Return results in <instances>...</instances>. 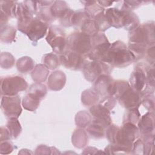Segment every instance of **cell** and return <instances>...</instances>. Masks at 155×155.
Listing matches in <instances>:
<instances>
[{"mask_svg":"<svg viewBox=\"0 0 155 155\" xmlns=\"http://www.w3.org/2000/svg\"><path fill=\"white\" fill-rule=\"evenodd\" d=\"M107 65L104 62H99L94 61L85 64L84 67V74L87 79L89 81H93L95 78H98V76L101 74L102 71L108 70Z\"/></svg>","mask_w":155,"mask_h":155,"instance_id":"obj_9","label":"cell"},{"mask_svg":"<svg viewBox=\"0 0 155 155\" xmlns=\"http://www.w3.org/2000/svg\"><path fill=\"white\" fill-rule=\"evenodd\" d=\"M134 58L135 56L131 50L124 43L118 41L110 45L102 62L123 67L130 64Z\"/></svg>","mask_w":155,"mask_h":155,"instance_id":"obj_1","label":"cell"},{"mask_svg":"<svg viewBox=\"0 0 155 155\" xmlns=\"http://www.w3.org/2000/svg\"><path fill=\"white\" fill-rule=\"evenodd\" d=\"M7 127L10 134L14 137L18 136L21 130L20 124L16 120V118H10V120L8 122Z\"/></svg>","mask_w":155,"mask_h":155,"instance_id":"obj_17","label":"cell"},{"mask_svg":"<svg viewBox=\"0 0 155 155\" xmlns=\"http://www.w3.org/2000/svg\"><path fill=\"white\" fill-rule=\"evenodd\" d=\"M48 56L47 58H45V64L46 65L51 68V69H54L58 66V59L55 55L54 54H47Z\"/></svg>","mask_w":155,"mask_h":155,"instance_id":"obj_18","label":"cell"},{"mask_svg":"<svg viewBox=\"0 0 155 155\" xmlns=\"http://www.w3.org/2000/svg\"><path fill=\"white\" fill-rule=\"evenodd\" d=\"M130 82L132 87L136 91H141L146 82V77L143 71L141 68L135 69L130 77Z\"/></svg>","mask_w":155,"mask_h":155,"instance_id":"obj_11","label":"cell"},{"mask_svg":"<svg viewBox=\"0 0 155 155\" xmlns=\"http://www.w3.org/2000/svg\"><path fill=\"white\" fill-rule=\"evenodd\" d=\"M18 19L19 30L28 35L33 41L39 39L46 33L47 25L39 19L33 18L30 16Z\"/></svg>","mask_w":155,"mask_h":155,"instance_id":"obj_2","label":"cell"},{"mask_svg":"<svg viewBox=\"0 0 155 155\" xmlns=\"http://www.w3.org/2000/svg\"><path fill=\"white\" fill-rule=\"evenodd\" d=\"M136 91L133 90L128 85H127L122 89H121L116 94H119V101L122 105L127 108H133L137 106L139 101V96L136 93Z\"/></svg>","mask_w":155,"mask_h":155,"instance_id":"obj_7","label":"cell"},{"mask_svg":"<svg viewBox=\"0 0 155 155\" xmlns=\"http://www.w3.org/2000/svg\"><path fill=\"white\" fill-rule=\"evenodd\" d=\"M54 2V3L52 4L51 7L50 8L52 16L64 18L69 10L66 5L67 4L63 1H55Z\"/></svg>","mask_w":155,"mask_h":155,"instance_id":"obj_12","label":"cell"},{"mask_svg":"<svg viewBox=\"0 0 155 155\" xmlns=\"http://www.w3.org/2000/svg\"><path fill=\"white\" fill-rule=\"evenodd\" d=\"M60 56L61 62L65 67L74 70L82 67L84 61L80 54L74 51H67Z\"/></svg>","mask_w":155,"mask_h":155,"instance_id":"obj_8","label":"cell"},{"mask_svg":"<svg viewBox=\"0 0 155 155\" xmlns=\"http://www.w3.org/2000/svg\"><path fill=\"white\" fill-rule=\"evenodd\" d=\"M150 116V113H147L139 122L140 130L145 134L149 133L153 128V118L151 119Z\"/></svg>","mask_w":155,"mask_h":155,"instance_id":"obj_14","label":"cell"},{"mask_svg":"<svg viewBox=\"0 0 155 155\" xmlns=\"http://www.w3.org/2000/svg\"><path fill=\"white\" fill-rule=\"evenodd\" d=\"M81 29L83 33L88 35H94L97 34L99 28L96 21L88 19L82 23Z\"/></svg>","mask_w":155,"mask_h":155,"instance_id":"obj_13","label":"cell"},{"mask_svg":"<svg viewBox=\"0 0 155 155\" xmlns=\"http://www.w3.org/2000/svg\"><path fill=\"white\" fill-rule=\"evenodd\" d=\"M1 108L7 116L17 118L21 113L20 97L18 96H4L1 99Z\"/></svg>","mask_w":155,"mask_h":155,"instance_id":"obj_5","label":"cell"},{"mask_svg":"<svg viewBox=\"0 0 155 155\" xmlns=\"http://www.w3.org/2000/svg\"><path fill=\"white\" fill-rule=\"evenodd\" d=\"M46 39L56 53H61L62 52L66 44V41L65 35L61 28L56 27L50 28Z\"/></svg>","mask_w":155,"mask_h":155,"instance_id":"obj_6","label":"cell"},{"mask_svg":"<svg viewBox=\"0 0 155 155\" xmlns=\"http://www.w3.org/2000/svg\"><path fill=\"white\" fill-rule=\"evenodd\" d=\"M67 44L71 50L80 54L88 53L91 48L90 36L83 32L72 33L67 39Z\"/></svg>","mask_w":155,"mask_h":155,"instance_id":"obj_3","label":"cell"},{"mask_svg":"<svg viewBox=\"0 0 155 155\" xmlns=\"http://www.w3.org/2000/svg\"><path fill=\"white\" fill-rule=\"evenodd\" d=\"M87 93H85L87 94L86 95H87L88 96H89V97H91L94 93H95V91H91V90H87L86 91ZM90 104H93V103H94V102H96L95 101H96L95 99H92V98H91V97H88L87 99H84L83 100V102H84V104H85V105H89V101H90Z\"/></svg>","mask_w":155,"mask_h":155,"instance_id":"obj_19","label":"cell"},{"mask_svg":"<svg viewBox=\"0 0 155 155\" xmlns=\"http://www.w3.org/2000/svg\"><path fill=\"white\" fill-rule=\"evenodd\" d=\"M106 19L110 25L120 27L123 24V12L115 8H109L105 15Z\"/></svg>","mask_w":155,"mask_h":155,"instance_id":"obj_10","label":"cell"},{"mask_svg":"<svg viewBox=\"0 0 155 155\" xmlns=\"http://www.w3.org/2000/svg\"><path fill=\"white\" fill-rule=\"evenodd\" d=\"M1 11L10 16H15L16 15V4L13 1H1Z\"/></svg>","mask_w":155,"mask_h":155,"instance_id":"obj_16","label":"cell"},{"mask_svg":"<svg viewBox=\"0 0 155 155\" xmlns=\"http://www.w3.org/2000/svg\"><path fill=\"white\" fill-rule=\"evenodd\" d=\"M39 100L40 99L28 93L25 97L24 98L23 105L28 110H34L39 104Z\"/></svg>","mask_w":155,"mask_h":155,"instance_id":"obj_15","label":"cell"},{"mask_svg":"<svg viewBox=\"0 0 155 155\" xmlns=\"http://www.w3.org/2000/svg\"><path fill=\"white\" fill-rule=\"evenodd\" d=\"M27 84L24 79L19 76L8 77L1 79V93L14 96L19 91L25 90Z\"/></svg>","mask_w":155,"mask_h":155,"instance_id":"obj_4","label":"cell"}]
</instances>
